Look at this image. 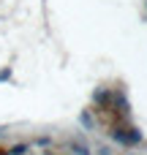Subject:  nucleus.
<instances>
[{
  "label": "nucleus",
  "instance_id": "nucleus-1",
  "mask_svg": "<svg viewBox=\"0 0 147 155\" xmlns=\"http://www.w3.org/2000/svg\"><path fill=\"white\" fill-rule=\"evenodd\" d=\"M27 153V147H25V144H19V147H14V150H11V155H25Z\"/></svg>",
  "mask_w": 147,
  "mask_h": 155
}]
</instances>
